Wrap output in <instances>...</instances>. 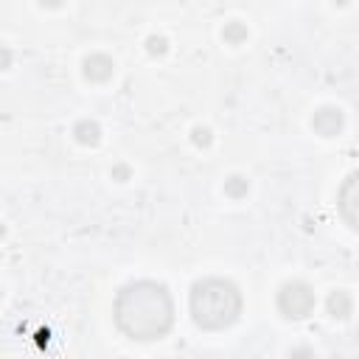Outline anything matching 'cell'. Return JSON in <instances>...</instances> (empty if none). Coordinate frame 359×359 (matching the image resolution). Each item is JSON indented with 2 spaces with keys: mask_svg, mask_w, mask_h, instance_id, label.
Here are the masks:
<instances>
[{
  "mask_svg": "<svg viewBox=\"0 0 359 359\" xmlns=\"http://www.w3.org/2000/svg\"><path fill=\"white\" fill-rule=\"evenodd\" d=\"M191 317L205 331H222L233 325L241 314V292L233 280L224 278H205L191 286Z\"/></svg>",
  "mask_w": 359,
  "mask_h": 359,
  "instance_id": "2",
  "label": "cell"
},
{
  "mask_svg": "<svg viewBox=\"0 0 359 359\" xmlns=\"http://www.w3.org/2000/svg\"><path fill=\"white\" fill-rule=\"evenodd\" d=\"M328 306H331V314H334V317H348V311H351V297H348L345 292H337V294H331Z\"/></svg>",
  "mask_w": 359,
  "mask_h": 359,
  "instance_id": "6",
  "label": "cell"
},
{
  "mask_svg": "<svg viewBox=\"0 0 359 359\" xmlns=\"http://www.w3.org/2000/svg\"><path fill=\"white\" fill-rule=\"evenodd\" d=\"M115 325L137 342L160 339L174 325V300L157 280H132L118 289L112 303Z\"/></svg>",
  "mask_w": 359,
  "mask_h": 359,
  "instance_id": "1",
  "label": "cell"
},
{
  "mask_svg": "<svg viewBox=\"0 0 359 359\" xmlns=\"http://www.w3.org/2000/svg\"><path fill=\"white\" fill-rule=\"evenodd\" d=\"M76 135H79V140H81V143H95V140H98V126L84 121V123H79V126H76Z\"/></svg>",
  "mask_w": 359,
  "mask_h": 359,
  "instance_id": "7",
  "label": "cell"
},
{
  "mask_svg": "<svg viewBox=\"0 0 359 359\" xmlns=\"http://www.w3.org/2000/svg\"><path fill=\"white\" fill-rule=\"evenodd\" d=\"M278 309H280L283 317H289V320H303V317H309L311 309H314V292H311L306 283H300V280L286 283V286L278 292Z\"/></svg>",
  "mask_w": 359,
  "mask_h": 359,
  "instance_id": "3",
  "label": "cell"
},
{
  "mask_svg": "<svg viewBox=\"0 0 359 359\" xmlns=\"http://www.w3.org/2000/svg\"><path fill=\"white\" fill-rule=\"evenodd\" d=\"M42 3H48V6H59L62 0H42Z\"/></svg>",
  "mask_w": 359,
  "mask_h": 359,
  "instance_id": "8",
  "label": "cell"
},
{
  "mask_svg": "<svg viewBox=\"0 0 359 359\" xmlns=\"http://www.w3.org/2000/svg\"><path fill=\"white\" fill-rule=\"evenodd\" d=\"M339 126H342V115H339V109H320V112L314 115V129H317L320 135H325V137L337 135Z\"/></svg>",
  "mask_w": 359,
  "mask_h": 359,
  "instance_id": "4",
  "label": "cell"
},
{
  "mask_svg": "<svg viewBox=\"0 0 359 359\" xmlns=\"http://www.w3.org/2000/svg\"><path fill=\"white\" fill-rule=\"evenodd\" d=\"M84 73H87L90 79H95V81H104V79L112 76V59L95 53V56H90V59L84 62Z\"/></svg>",
  "mask_w": 359,
  "mask_h": 359,
  "instance_id": "5",
  "label": "cell"
}]
</instances>
